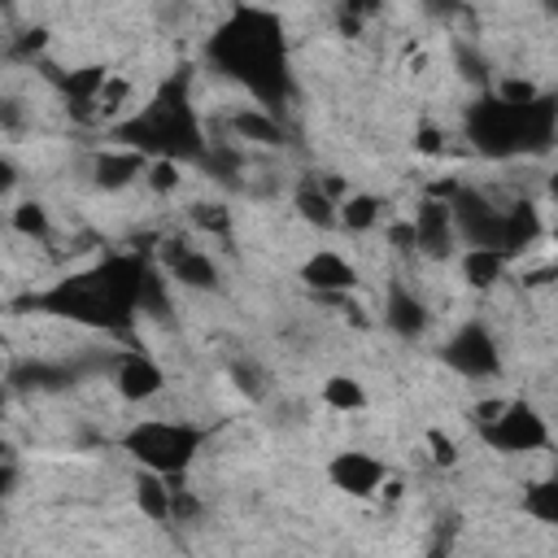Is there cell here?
<instances>
[{"mask_svg":"<svg viewBox=\"0 0 558 558\" xmlns=\"http://www.w3.org/2000/svg\"><path fill=\"white\" fill-rule=\"evenodd\" d=\"M144 170H148V157H140L131 148H118V144H109L92 157V183L100 192H122L135 179H144Z\"/></svg>","mask_w":558,"mask_h":558,"instance_id":"14","label":"cell"},{"mask_svg":"<svg viewBox=\"0 0 558 558\" xmlns=\"http://www.w3.org/2000/svg\"><path fill=\"white\" fill-rule=\"evenodd\" d=\"M13 187H17V166H13V161L0 153V196H9Z\"/></svg>","mask_w":558,"mask_h":558,"instance_id":"39","label":"cell"},{"mask_svg":"<svg viewBox=\"0 0 558 558\" xmlns=\"http://www.w3.org/2000/svg\"><path fill=\"white\" fill-rule=\"evenodd\" d=\"M231 379H235L240 392H248V397H266V379H262V371H257L253 362H235V366H231Z\"/></svg>","mask_w":558,"mask_h":558,"instance_id":"33","label":"cell"},{"mask_svg":"<svg viewBox=\"0 0 558 558\" xmlns=\"http://www.w3.org/2000/svg\"><path fill=\"white\" fill-rule=\"evenodd\" d=\"M414 153H423V157L445 153V131H440V126H418V131H414Z\"/></svg>","mask_w":558,"mask_h":558,"instance_id":"35","label":"cell"},{"mask_svg":"<svg viewBox=\"0 0 558 558\" xmlns=\"http://www.w3.org/2000/svg\"><path fill=\"white\" fill-rule=\"evenodd\" d=\"M179 166L174 161H148V170H144V183L157 192V196H170L174 187H179Z\"/></svg>","mask_w":558,"mask_h":558,"instance_id":"31","label":"cell"},{"mask_svg":"<svg viewBox=\"0 0 558 558\" xmlns=\"http://www.w3.org/2000/svg\"><path fill=\"white\" fill-rule=\"evenodd\" d=\"M327 480L331 488H340L344 497H375L384 484H388V466L366 453V449H340L331 462H327Z\"/></svg>","mask_w":558,"mask_h":558,"instance_id":"10","label":"cell"},{"mask_svg":"<svg viewBox=\"0 0 558 558\" xmlns=\"http://www.w3.org/2000/svg\"><path fill=\"white\" fill-rule=\"evenodd\" d=\"M205 445V427L183 418H135L122 432V449L140 462V471H153L161 480H183Z\"/></svg>","mask_w":558,"mask_h":558,"instance_id":"4","label":"cell"},{"mask_svg":"<svg viewBox=\"0 0 558 558\" xmlns=\"http://www.w3.org/2000/svg\"><path fill=\"white\" fill-rule=\"evenodd\" d=\"M26 131V105L17 96H0V135H22Z\"/></svg>","mask_w":558,"mask_h":558,"instance_id":"32","label":"cell"},{"mask_svg":"<svg viewBox=\"0 0 558 558\" xmlns=\"http://www.w3.org/2000/svg\"><path fill=\"white\" fill-rule=\"evenodd\" d=\"M187 218L205 235H231V209L222 201H196V205H187Z\"/></svg>","mask_w":558,"mask_h":558,"instance_id":"29","label":"cell"},{"mask_svg":"<svg viewBox=\"0 0 558 558\" xmlns=\"http://www.w3.org/2000/svg\"><path fill=\"white\" fill-rule=\"evenodd\" d=\"M379 218H384V201L371 196V192H349V196L336 205V227H344V231H353V235L371 231Z\"/></svg>","mask_w":558,"mask_h":558,"instance_id":"22","label":"cell"},{"mask_svg":"<svg viewBox=\"0 0 558 558\" xmlns=\"http://www.w3.org/2000/svg\"><path fill=\"white\" fill-rule=\"evenodd\" d=\"M501 405H506V401H480V405H475V423H480V427H488V423L501 414Z\"/></svg>","mask_w":558,"mask_h":558,"instance_id":"40","label":"cell"},{"mask_svg":"<svg viewBox=\"0 0 558 558\" xmlns=\"http://www.w3.org/2000/svg\"><path fill=\"white\" fill-rule=\"evenodd\" d=\"M536 240H541V209L532 201H519V205L501 209V253L506 257L532 248Z\"/></svg>","mask_w":558,"mask_h":558,"instance_id":"18","label":"cell"},{"mask_svg":"<svg viewBox=\"0 0 558 558\" xmlns=\"http://www.w3.org/2000/svg\"><path fill=\"white\" fill-rule=\"evenodd\" d=\"M466 140H471L475 153H484V157H493V161L519 157V153H523L519 109H506L493 92L480 96V100L466 109Z\"/></svg>","mask_w":558,"mask_h":558,"instance_id":"5","label":"cell"},{"mask_svg":"<svg viewBox=\"0 0 558 558\" xmlns=\"http://www.w3.org/2000/svg\"><path fill=\"white\" fill-rule=\"evenodd\" d=\"M384 327L401 340H418L423 327H427V305L405 283H392L388 296H384Z\"/></svg>","mask_w":558,"mask_h":558,"instance_id":"16","label":"cell"},{"mask_svg":"<svg viewBox=\"0 0 558 558\" xmlns=\"http://www.w3.org/2000/svg\"><path fill=\"white\" fill-rule=\"evenodd\" d=\"M388 244H392L397 253H414V227H410V222H392V227H388Z\"/></svg>","mask_w":558,"mask_h":558,"instance_id":"37","label":"cell"},{"mask_svg":"<svg viewBox=\"0 0 558 558\" xmlns=\"http://www.w3.org/2000/svg\"><path fill=\"white\" fill-rule=\"evenodd\" d=\"M126 100H131V83L122 74H109L105 87H100V96H96V118L100 122H122Z\"/></svg>","mask_w":558,"mask_h":558,"instance_id":"28","label":"cell"},{"mask_svg":"<svg viewBox=\"0 0 558 558\" xmlns=\"http://www.w3.org/2000/svg\"><path fill=\"white\" fill-rule=\"evenodd\" d=\"M0 462H13V445L0 436Z\"/></svg>","mask_w":558,"mask_h":558,"instance_id":"42","label":"cell"},{"mask_svg":"<svg viewBox=\"0 0 558 558\" xmlns=\"http://www.w3.org/2000/svg\"><path fill=\"white\" fill-rule=\"evenodd\" d=\"M506 262H510V257H506V253H497V248H462L458 270H462V279H466V288L488 292V288H497V283H501Z\"/></svg>","mask_w":558,"mask_h":558,"instance_id":"21","label":"cell"},{"mask_svg":"<svg viewBox=\"0 0 558 558\" xmlns=\"http://www.w3.org/2000/svg\"><path fill=\"white\" fill-rule=\"evenodd\" d=\"M292 205H296L301 222H310V227H318V231L336 227V201H327V196L318 192V183H314V179H305V183L292 192Z\"/></svg>","mask_w":558,"mask_h":558,"instance_id":"24","label":"cell"},{"mask_svg":"<svg viewBox=\"0 0 558 558\" xmlns=\"http://www.w3.org/2000/svg\"><path fill=\"white\" fill-rule=\"evenodd\" d=\"M323 405L336 410V414H362V410H366V388H362V379H353V375H331V379L323 384Z\"/></svg>","mask_w":558,"mask_h":558,"instance_id":"25","label":"cell"},{"mask_svg":"<svg viewBox=\"0 0 558 558\" xmlns=\"http://www.w3.org/2000/svg\"><path fill=\"white\" fill-rule=\"evenodd\" d=\"M493 96H497L506 109H527V105L541 96V87H536L532 78H523V74H510V78H501V83L493 87Z\"/></svg>","mask_w":558,"mask_h":558,"instance_id":"30","label":"cell"},{"mask_svg":"<svg viewBox=\"0 0 558 558\" xmlns=\"http://www.w3.org/2000/svg\"><path fill=\"white\" fill-rule=\"evenodd\" d=\"M109 140L118 148L148 157V161H174V166L201 161L209 140H205V126L192 109V74L187 70L170 74L140 113L109 126Z\"/></svg>","mask_w":558,"mask_h":558,"instance_id":"2","label":"cell"},{"mask_svg":"<svg viewBox=\"0 0 558 558\" xmlns=\"http://www.w3.org/2000/svg\"><path fill=\"white\" fill-rule=\"evenodd\" d=\"M35 310L44 314H57V318H70V323H83V327H96V331H131L135 327V314L96 279V270H83V275H65L57 279L52 288L35 292L31 296Z\"/></svg>","mask_w":558,"mask_h":558,"instance_id":"3","label":"cell"},{"mask_svg":"<svg viewBox=\"0 0 558 558\" xmlns=\"http://www.w3.org/2000/svg\"><path fill=\"white\" fill-rule=\"evenodd\" d=\"M44 48H48V31H39V26L13 39V52H17V57H39Z\"/></svg>","mask_w":558,"mask_h":558,"instance_id":"36","label":"cell"},{"mask_svg":"<svg viewBox=\"0 0 558 558\" xmlns=\"http://www.w3.org/2000/svg\"><path fill=\"white\" fill-rule=\"evenodd\" d=\"M523 514L536 523H554L558 519V484L554 480H536L523 488Z\"/></svg>","mask_w":558,"mask_h":558,"instance_id":"27","label":"cell"},{"mask_svg":"<svg viewBox=\"0 0 558 558\" xmlns=\"http://www.w3.org/2000/svg\"><path fill=\"white\" fill-rule=\"evenodd\" d=\"M157 262H161V270H166V275H170L179 288H192V292H214V288L222 283L218 262H214L205 248L187 244L183 235H161Z\"/></svg>","mask_w":558,"mask_h":558,"instance_id":"9","label":"cell"},{"mask_svg":"<svg viewBox=\"0 0 558 558\" xmlns=\"http://www.w3.org/2000/svg\"><path fill=\"white\" fill-rule=\"evenodd\" d=\"M205 57L235 83H244L266 113L288 100L292 78H288V44L283 26L266 9H231V17L209 35Z\"/></svg>","mask_w":558,"mask_h":558,"instance_id":"1","label":"cell"},{"mask_svg":"<svg viewBox=\"0 0 558 558\" xmlns=\"http://www.w3.org/2000/svg\"><path fill=\"white\" fill-rule=\"evenodd\" d=\"M13 488H17V466L13 462H0V506L13 497Z\"/></svg>","mask_w":558,"mask_h":558,"instance_id":"38","label":"cell"},{"mask_svg":"<svg viewBox=\"0 0 558 558\" xmlns=\"http://www.w3.org/2000/svg\"><path fill=\"white\" fill-rule=\"evenodd\" d=\"M74 379L78 371L65 362H17L9 371V388H22V392H57V388H70Z\"/></svg>","mask_w":558,"mask_h":558,"instance_id":"19","label":"cell"},{"mask_svg":"<svg viewBox=\"0 0 558 558\" xmlns=\"http://www.w3.org/2000/svg\"><path fill=\"white\" fill-rule=\"evenodd\" d=\"M301 283L318 296H344L357 288V266L336 248H318L301 262Z\"/></svg>","mask_w":558,"mask_h":558,"instance_id":"12","label":"cell"},{"mask_svg":"<svg viewBox=\"0 0 558 558\" xmlns=\"http://www.w3.org/2000/svg\"><path fill=\"white\" fill-rule=\"evenodd\" d=\"M427 449H432V462H436V466H453V462H458V445H453L440 427L427 432Z\"/></svg>","mask_w":558,"mask_h":558,"instance_id":"34","label":"cell"},{"mask_svg":"<svg viewBox=\"0 0 558 558\" xmlns=\"http://www.w3.org/2000/svg\"><path fill=\"white\" fill-rule=\"evenodd\" d=\"M9 222H13V231L22 240H48V231H52V218H48V205L44 201H17L13 214H9Z\"/></svg>","mask_w":558,"mask_h":558,"instance_id":"26","label":"cell"},{"mask_svg":"<svg viewBox=\"0 0 558 558\" xmlns=\"http://www.w3.org/2000/svg\"><path fill=\"white\" fill-rule=\"evenodd\" d=\"M440 357H445V366H453V371L466 375V379H497V375H501V349H497V336H493L488 323H480V318L462 323V327L445 340Z\"/></svg>","mask_w":558,"mask_h":558,"instance_id":"6","label":"cell"},{"mask_svg":"<svg viewBox=\"0 0 558 558\" xmlns=\"http://www.w3.org/2000/svg\"><path fill=\"white\" fill-rule=\"evenodd\" d=\"M113 388H118L122 401L144 405V401L161 397V388H166V371H161L148 353H122L118 366H113Z\"/></svg>","mask_w":558,"mask_h":558,"instance_id":"13","label":"cell"},{"mask_svg":"<svg viewBox=\"0 0 558 558\" xmlns=\"http://www.w3.org/2000/svg\"><path fill=\"white\" fill-rule=\"evenodd\" d=\"M135 506L153 519V523H170V480L140 471L135 475Z\"/></svg>","mask_w":558,"mask_h":558,"instance_id":"23","label":"cell"},{"mask_svg":"<svg viewBox=\"0 0 558 558\" xmlns=\"http://www.w3.org/2000/svg\"><path fill=\"white\" fill-rule=\"evenodd\" d=\"M52 78H57V87H61V96H65V105H70L74 118H83V122L96 118V96H100V87L109 78L105 65H78L70 74H52Z\"/></svg>","mask_w":558,"mask_h":558,"instance_id":"15","label":"cell"},{"mask_svg":"<svg viewBox=\"0 0 558 558\" xmlns=\"http://www.w3.org/2000/svg\"><path fill=\"white\" fill-rule=\"evenodd\" d=\"M519 131H523V153H545L558 131V100L541 92L527 109H519Z\"/></svg>","mask_w":558,"mask_h":558,"instance_id":"17","label":"cell"},{"mask_svg":"<svg viewBox=\"0 0 558 558\" xmlns=\"http://www.w3.org/2000/svg\"><path fill=\"white\" fill-rule=\"evenodd\" d=\"M449 554H453V545H449V541H436V545L427 549V558H449Z\"/></svg>","mask_w":558,"mask_h":558,"instance_id":"41","label":"cell"},{"mask_svg":"<svg viewBox=\"0 0 558 558\" xmlns=\"http://www.w3.org/2000/svg\"><path fill=\"white\" fill-rule=\"evenodd\" d=\"M410 227H414V248H418V253H427V257H436V262H440V257H453L458 235H453V214H449L445 201L423 196L418 209H414V218H410Z\"/></svg>","mask_w":558,"mask_h":558,"instance_id":"11","label":"cell"},{"mask_svg":"<svg viewBox=\"0 0 558 558\" xmlns=\"http://www.w3.org/2000/svg\"><path fill=\"white\" fill-rule=\"evenodd\" d=\"M4 410H9V384H0V418H4Z\"/></svg>","mask_w":558,"mask_h":558,"instance_id":"43","label":"cell"},{"mask_svg":"<svg viewBox=\"0 0 558 558\" xmlns=\"http://www.w3.org/2000/svg\"><path fill=\"white\" fill-rule=\"evenodd\" d=\"M453 214V235L462 248H497L501 253V209L488 205L480 192L458 187V196L449 201Z\"/></svg>","mask_w":558,"mask_h":558,"instance_id":"8","label":"cell"},{"mask_svg":"<svg viewBox=\"0 0 558 558\" xmlns=\"http://www.w3.org/2000/svg\"><path fill=\"white\" fill-rule=\"evenodd\" d=\"M231 135H235V140H248V144H262V148H279V144L288 140L279 113H266V109H257V105L231 113Z\"/></svg>","mask_w":558,"mask_h":558,"instance_id":"20","label":"cell"},{"mask_svg":"<svg viewBox=\"0 0 558 558\" xmlns=\"http://www.w3.org/2000/svg\"><path fill=\"white\" fill-rule=\"evenodd\" d=\"M480 432H484V440H488L493 449H501V453H536V449L549 445V423H545V414H541L536 405H527V401H506L501 414H497L488 427H480Z\"/></svg>","mask_w":558,"mask_h":558,"instance_id":"7","label":"cell"}]
</instances>
